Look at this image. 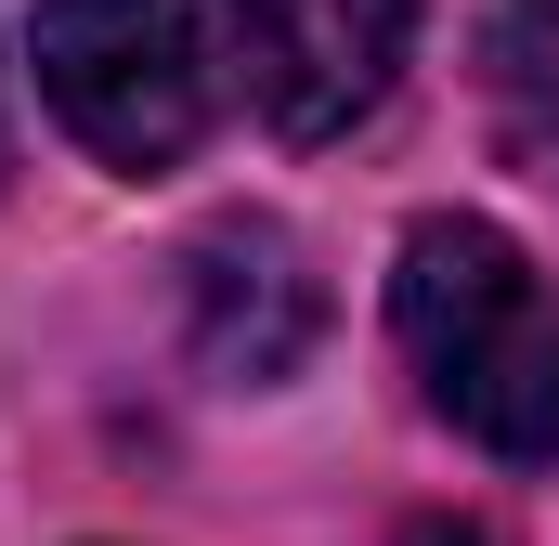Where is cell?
<instances>
[{
	"label": "cell",
	"mask_w": 559,
	"mask_h": 546,
	"mask_svg": "<svg viewBox=\"0 0 559 546\" xmlns=\"http://www.w3.org/2000/svg\"><path fill=\"white\" fill-rule=\"evenodd\" d=\"M391 325H404L417 391L481 455L559 468V286L495 222H417L391 273Z\"/></svg>",
	"instance_id": "6da1fadb"
},
{
	"label": "cell",
	"mask_w": 559,
	"mask_h": 546,
	"mask_svg": "<svg viewBox=\"0 0 559 546\" xmlns=\"http://www.w3.org/2000/svg\"><path fill=\"white\" fill-rule=\"evenodd\" d=\"M404 39H417V0H235L248 92L286 143H338L352 118H378L404 79Z\"/></svg>",
	"instance_id": "3957f363"
},
{
	"label": "cell",
	"mask_w": 559,
	"mask_h": 546,
	"mask_svg": "<svg viewBox=\"0 0 559 546\" xmlns=\"http://www.w3.org/2000/svg\"><path fill=\"white\" fill-rule=\"evenodd\" d=\"M391 546H508V534H495V521H404Z\"/></svg>",
	"instance_id": "8992f818"
},
{
	"label": "cell",
	"mask_w": 559,
	"mask_h": 546,
	"mask_svg": "<svg viewBox=\"0 0 559 546\" xmlns=\"http://www.w3.org/2000/svg\"><path fill=\"white\" fill-rule=\"evenodd\" d=\"M39 92L105 169H169L209 131V39L182 0H39Z\"/></svg>",
	"instance_id": "7a4b0ae2"
},
{
	"label": "cell",
	"mask_w": 559,
	"mask_h": 546,
	"mask_svg": "<svg viewBox=\"0 0 559 546\" xmlns=\"http://www.w3.org/2000/svg\"><path fill=\"white\" fill-rule=\"evenodd\" d=\"M182 312H195V365L235 378V391H261V378H286L312 352L325 286H312L286 222H209L195 261H182Z\"/></svg>",
	"instance_id": "277c9868"
},
{
	"label": "cell",
	"mask_w": 559,
	"mask_h": 546,
	"mask_svg": "<svg viewBox=\"0 0 559 546\" xmlns=\"http://www.w3.org/2000/svg\"><path fill=\"white\" fill-rule=\"evenodd\" d=\"M481 79H495V118H508V143H521L534 169H559V0H508V13H495Z\"/></svg>",
	"instance_id": "5b68a950"
}]
</instances>
